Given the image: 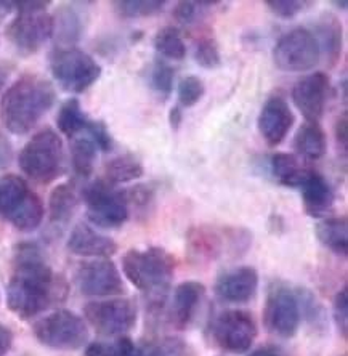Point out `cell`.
Masks as SVG:
<instances>
[{
    "mask_svg": "<svg viewBox=\"0 0 348 356\" xmlns=\"http://www.w3.org/2000/svg\"><path fill=\"white\" fill-rule=\"evenodd\" d=\"M79 291L90 297H114L125 292L118 266L109 259L84 261L76 273Z\"/></svg>",
    "mask_w": 348,
    "mask_h": 356,
    "instance_id": "obj_15",
    "label": "cell"
},
{
    "mask_svg": "<svg viewBox=\"0 0 348 356\" xmlns=\"http://www.w3.org/2000/svg\"><path fill=\"white\" fill-rule=\"evenodd\" d=\"M316 238L326 249L337 255L348 254V223L347 217H324L315 228Z\"/></svg>",
    "mask_w": 348,
    "mask_h": 356,
    "instance_id": "obj_25",
    "label": "cell"
},
{
    "mask_svg": "<svg viewBox=\"0 0 348 356\" xmlns=\"http://www.w3.org/2000/svg\"><path fill=\"white\" fill-rule=\"evenodd\" d=\"M205 294L204 284L198 281H184L173 291L172 303L168 308V324L177 331H183L189 326L201 305Z\"/></svg>",
    "mask_w": 348,
    "mask_h": 356,
    "instance_id": "obj_19",
    "label": "cell"
},
{
    "mask_svg": "<svg viewBox=\"0 0 348 356\" xmlns=\"http://www.w3.org/2000/svg\"><path fill=\"white\" fill-rule=\"evenodd\" d=\"M55 99V88L45 77L21 76L0 99V122L10 134L26 135L54 108Z\"/></svg>",
    "mask_w": 348,
    "mask_h": 356,
    "instance_id": "obj_2",
    "label": "cell"
},
{
    "mask_svg": "<svg viewBox=\"0 0 348 356\" xmlns=\"http://www.w3.org/2000/svg\"><path fill=\"white\" fill-rule=\"evenodd\" d=\"M79 206V193L72 183H63L52 191L49 199L50 220L56 225H65L72 218Z\"/></svg>",
    "mask_w": 348,
    "mask_h": 356,
    "instance_id": "obj_26",
    "label": "cell"
},
{
    "mask_svg": "<svg viewBox=\"0 0 348 356\" xmlns=\"http://www.w3.org/2000/svg\"><path fill=\"white\" fill-rule=\"evenodd\" d=\"M134 350V340L127 336H119L113 340H97L88 343L84 356H130Z\"/></svg>",
    "mask_w": 348,
    "mask_h": 356,
    "instance_id": "obj_34",
    "label": "cell"
},
{
    "mask_svg": "<svg viewBox=\"0 0 348 356\" xmlns=\"http://www.w3.org/2000/svg\"><path fill=\"white\" fill-rule=\"evenodd\" d=\"M98 148L90 137L74 138L71 143V162L72 169L79 177H90L97 162Z\"/></svg>",
    "mask_w": 348,
    "mask_h": 356,
    "instance_id": "obj_30",
    "label": "cell"
},
{
    "mask_svg": "<svg viewBox=\"0 0 348 356\" xmlns=\"http://www.w3.org/2000/svg\"><path fill=\"white\" fill-rule=\"evenodd\" d=\"M273 60L279 70L286 72H307L313 70L321 60V54L312 31L295 28L284 34L275 45Z\"/></svg>",
    "mask_w": 348,
    "mask_h": 356,
    "instance_id": "obj_14",
    "label": "cell"
},
{
    "mask_svg": "<svg viewBox=\"0 0 348 356\" xmlns=\"http://www.w3.org/2000/svg\"><path fill=\"white\" fill-rule=\"evenodd\" d=\"M155 49L166 60L182 61L187 56V44H184L180 29L175 26H166L157 31L155 35Z\"/></svg>",
    "mask_w": 348,
    "mask_h": 356,
    "instance_id": "obj_31",
    "label": "cell"
},
{
    "mask_svg": "<svg viewBox=\"0 0 348 356\" xmlns=\"http://www.w3.org/2000/svg\"><path fill=\"white\" fill-rule=\"evenodd\" d=\"M249 356H286L283 353L281 348L273 347V345H267V347L257 348L255 352H252Z\"/></svg>",
    "mask_w": 348,
    "mask_h": 356,
    "instance_id": "obj_46",
    "label": "cell"
},
{
    "mask_svg": "<svg viewBox=\"0 0 348 356\" xmlns=\"http://www.w3.org/2000/svg\"><path fill=\"white\" fill-rule=\"evenodd\" d=\"M82 197L88 220L100 228L116 229L129 220L130 207L125 191L116 190L106 180H95L84 188Z\"/></svg>",
    "mask_w": 348,
    "mask_h": 356,
    "instance_id": "obj_9",
    "label": "cell"
},
{
    "mask_svg": "<svg viewBox=\"0 0 348 356\" xmlns=\"http://www.w3.org/2000/svg\"><path fill=\"white\" fill-rule=\"evenodd\" d=\"M254 316L244 310H225L212 319L209 334L219 348L228 353L249 352L257 339Z\"/></svg>",
    "mask_w": 348,
    "mask_h": 356,
    "instance_id": "obj_12",
    "label": "cell"
},
{
    "mask_svg": "<svg viewBox=\"0 0 348 356\" xmlns=\"http://www.w3.org/2000/svg\"><path fill=\"white\" fill-rule=\"evenodd\" d=\"M63 140L55 130L37 132L19 151L18 164L23 174L37 183L54 181L63 169Z\"/></svg>",
    "mask_w": 348,
    "mask_h": 356,
    "instance_id": "obj_6",
    "label": "cell"
},
{
    "mask_svg": "<svg viewBox=\"0 0 348 356\" xmlns=\"http://www.w3.org/2000/svg\"><path fill=\"white\" fill-rule=\"evenodd\" d=\"M258 289V273L252 266H238L226 271L215 282V296L225 303H247Z\"/></svg>",
    "mask_w": 348,
    "mask_h": 356,
    "instance_id": "obj_18",
    "label": "cell"
},
{
    "mask_svg": "<svg viewBox=\"0 0 348 356\" xmlns=\"http://www.w3.org/2000/svg\"><path fill=\"white\" fill-rule=\"evenodd\" d=\"M164 7L166 2H159V0H122V2H114L116 13L125 19L155 17V15H159Z\"/></svg>",
    "mask_w": 348,
    "mask_h": 356,
    "instance_id": "obj_32",
    "label": "cell"
},
{
    "mask_svg": "<svg viewBox=\"0 0 348 356\" xmlns=\"http://www.w3.org/2000/svg\"><path fill=\"white\" fill-rule=\"evenodd\" d=\"M294 149L297 156L307 161H319L328 151V138L324 130L316 122L300 125L294 137Z\"/></svg>",
    "mask_w": 348,
    "mask_h": 356,
    "instance_id": "obj_23",
    "label": "cell"
},
{
    "mask_svg": "<svg viewBox=\"0 0 348 356\" xmlns=\"http://www.w3.org/2000/svg\"><path fill=\"white\" fill-rule=\"evenodd\" d=\"M42 199L31 190L24 178L7 174L0 177V217L19 232H34L44 220Z\"/></svg>",
    "mask_w": 348,
    "mask_h": 356,
    "instance_id": "obj_5",
    "label": "cell"
},
{
    "mask_svg": "<svg viewBox=\"0 0 348 356\" xmlns=\"http://www.w3.org/2000/svg\"><path fill=\"white\" fill-rule=\"evenodd\" d=\"M84 315L98 334L104 337H119L135 327L139 310L132 298L114 297L87 303Z\"/></svg>",
    "mask_w": 348,
    "mask_h": 356,
    "instance_id": "obj_13",
    "label": "cell"
},
{
    "mask_svg": "<svg viewBox=\"0 0 348 356\" xmlns=\"http://www.w3.org/2000/svg\"><path fill=\"white\" fill-rule=\"evenodd\" d=\"M294 120V113L286 99L283 97H270L258 114L257 127L265 143L275 148L291 132Z\"/></svg>",
    "mask_w": 348,
    "mask_h": 356,
    "instance_id": "obj_17",
    "label": "cell"
},
{
    "mask_svg": "<svg viewBox=\"0 0 348 356\" xmlns=\"http://www.w3.org/2000/svg\"><path fill=\"white\" fill-rule=\"evenodd\" d=\"M13 159V146L7 137L0 134V170L7 169Z\"/></svg>",
    "mask_w": 348,
    "mask_h": 356,
    "instance_id": "obj_43",
    "label": "cell"
},
{
    "mask_svg": "<svg viewBox=\"0 0 348 356\" xmlns=\"http://www.w3.org/2000/svg\"><path fill=\"white\" fill-rule=\"evenodd\" d=\"M50 71L63 90L82 93L102 76V66L76 47H58L50 55Z\"/></svg>",
    "mask_w": 348,
    "mask_h": 356,
    "instance_id": "obj_8",
    "label": "cell"
},
{
    "mask_svg": "<svg viewBox=\"0 0 348 356\" xmlns=\"http://www.w3.org/2000/svg\"><path fill=\"white\" fill-rule=\"evenodd\" d=\"M68 286L50 268L35 244H21L13 259V273L7 286V305L21 319L35 318L60 303Z\"/></svg>",
    "mask_w": 348,
    "mask_h": 356,
    "instance_id": "obj_1",
    "label": "cell"
},
{
    "mask_svg": "<svg viewBox=\"0 0 348 356\" xmlns=\"http://www.w3.org/2000/svg\"><path fill=\"white\" fill-rule=\"evenodd\" d=\"M33 332L42 345L65 352L82 348L88 340L87 323L70 310H56L40 318Z\"/></svg>",
    "mask_w": 348,
    "mask_h": 356,
    "instance_id": "obj_10",
    "label": "cell"
},
{
    "mask_svg": "<svg viewBox=\"0 0 348 356\" xmlns=\"http://www.w3.org/2000/svg\"><path fill=\"white\" fill-rule=\"evenodd\" d=\"M173 79H175V71L167 61H155L150 71V86L152 92H156L162 99H167L173 90Z\"/></svg>",
    "mask_w": 348,
    "mask_h": 356,
    "instance_id": "obj_35",
    "label": "cell"
},
{
    "mask_svg": "<svg viewBox=\"0 0 348 356\" xmlns=\"http://www.w3.org/2000/svg\"><path fill=\"white\" fill-rule=\"evenodd\" d=\"M217 3L219 2H178L173 8V18L183 26L194 24L207 12V8H212Z\"/></svg>",
    "mask_w": 348,
    "mask_h": 356,
    "instance_id": "obj_38",
    "label": "cell"
},
{
    "mask_svg": "<svg viewBox=\"0 0 348 356\" xmlns=\"http://www.w3.org/2000/svg\"><path fill=\"white\" fill-rule=\"evenodd\" d=\"M263 323L268 331L278 337H294L302 323L297 289L281 281L271 282L263 307Z\"/></svg>",
    "mask_w": 348,
    "mask_h": 356,
    "instance_id": "obj_11",
    "label": "cell"
},
{
    "mask_svg": "<svg viewBox=\"0 0 348 356\" xmlns=\"http://www.w3.org/2000/svg\"><path fill=\"white\" fill-rule=\"evenodd\" d=\"M334 5L335 7H339V8H347V2H334Z\"/></svg>",
    "mask_w": 348,
    "mask_h": 356,
    "instance_id": "obj_48",
    "label": "cell"
},
{
    "mask_svg": "<svg viewBox=\"0 0 348 356\" xmlns=\"http://www.w3.org/2000/svg\"><path fill=\"white\" fill-rule=\"evenodd\" d=\"M299 190L302 191L303 209L310 217H326L331 212L335 195L329 181L319 172L313 170Z\"/></svg>",
    "mask_w": 348,
    "mask_h": 356,
    "instance_id": "obj_22",
    "label": "cell"
},
{
    "mask_svg": "<svg viewBox=\"0 0 348 356\" xmlns=\"http://www.w3.org/2000/svg\"><path fill=\"white\" fill-rule=\"evenodd\" d=\"M265 5L278 18L292 19L307 8L313 7V2H307V0H268Z\"/></svg>",
    "mask_w": 348,
    "mask_h": 356,
    "instance_id": "obj_39",
    "label": "cell"
},
{
    "mask_svg": "<svg viewBox=\"0 0 348 356\" xmlns=\"http://www.w3.org/2000/svg\"><path fill=\"white\" fill-rule=\"evenodd\" d=\"M86 130L98 149L104 151V153H109L113 149L114 141L113 137H111L106 124L102 122V120H88Z\"/></svg>",
    "mask_w": 348,
    "mask_h": 356,
    "instance_id": "obj_41",
    "label": "cell"
},
{
    "mask_svg": "<svg viewBox=\"0 0 348 356\" xmlns=\"http://www.w3.org/2000/svg\"><path fill=\"white\" fill-rule=\"evenodd\" d=\"M87 124L88 118L84 113L79 99L71 98L61 104L56 116V125L63 135H66L68 138H74L79 132L87 129Z\"/></svg>",
    "mask_w": 348,
    "mask_h": 356,
    "instance_id": "obj_29",
    "label": "cell"
},
{
    "mask_svg": "<svg viewBox=\"0 0 348 356\" xmlns=\"http://www.w3.org/2000/svg\"><path fill=\"white\" fill-rule=\"evenodd\" d=\"M54 35L60 44H63V47H72L74 42L81 39L84 23L81 13H77L76 8H60L56 17H54Z\"/></svg>",
    "mask_w": 348,
    "mask_h": 356,
    "instance_id": "obj_28",
    "label": "cell"
},
{
    "mask_svg": "<svg viewBox=\"0 0 348 356\" xmlns=\"http://www.w3.org/2000/svg\"><path fill=\"white\" fill-rule=\"evenodd\" d=\"M13 343V334L5 324L0 323V356H7Z\"/></svg>",
    "mask_w": 348,
    "mask_h": 356,
    "instance_id": "obj_44",
    "label": "cell"
},
{
    "mask_svg": "<svg viewBox=\"0 0 348 356\" xmlns=\"http://www.w3.org/2000/svg\"><path fill=\"white\" fill-rule=\"evenodd\" d=\"M316 44L319 47L321 56L332 67L340 60L342 47H344V31L339 18L332 13L321 15L315 23V33L312 31Z\"/></svg>",
    "mask_w": 348,
    "mask_h": 356,
    "instance_id": "obj_21",
    "label": "cell"
},
{
    "mask_svg": "<svg viewBox=\"0 0 348 356\" xmlns=\"http://www.w3.org/2000/svg\"><path fill=\"white\" fill-rule=\"evenodd\" d=\"M252 244V234L244 228L217 229L209 225L193 227L187 234L188 254L198 261H212L225 252L244 254Z\"/></svg>",
    "mask_w": 348,
    "mask_h": 356,
    "instance_id": "obj_7",
    "label": "cell"
},
{
    "mask_svg": "<svg viewBox=\"0 0 348 356\" xmlns=\"http://www.w3.org/2000/svg\"><path fill=\"white\" fill-rule=\"evenodd\" d=\"M130 356H189L188 345L178 337H162L134 350Z\"/></svg>",
    "mask_w": 348,
    "mask_h": 356,
    "instance_id": "obj_33",
    "label": "cell"
},
{
    "mask_svg": "<svg viewBox=\"0 0 348 356\" xmlns=\"http://www.w3.org/2000/svg\"><path fill=\"white\" fill-rule=\"evenodd\" d=\"M194 60L204 70H215L221 65V55L219 50V44L210 35L199 38L194 50Z\"/></svg>",
    "mask_w": 348,
    "mask_h": 356,
    "instance_id": "obj_36",
    "label": "cell"
},
{
    "mask_svg": "<svg viewBox=\"0 0 348 356\" xmlns=\"http://www.w3.org/2000/svg\"><path fill=\"white\" fill-rule=\"evenodd\" d=\"M143 164L134 154H120L118 158L111 159L104 167V180L109 181L111 185L134 181L136 178L143 177Z\"/></svg>",
    "mask_w": 348,
    "mask_h": 356,
    "instance_id": "obj_27",
    "label": "cell"
},
{
    "mask_svg": "<svg viewBox=\"0 0 348 356\" xmlns=\"http://www.w3.org/2000/svg\"><path fill=\"white\" fill-rule=\"evenodd\" d=\"M331 81L329 76L323 71H316L295 83L292 88V99L307 122L319 124L326 111V104L329 99Z\"/></svg>",
    "mask_w": 348,
    "mask_h": 356,
    "instance_id": "obj_16",
    "label": "cell"
},
{
    "mask_svg": "<svg viewBox=\"0 0 348 356\" xmlns=\"http://www.w3.org/2000/svg\"><path fill=\"white\" fill-rule=\"evenodd\" d=\"M271 174L281 185L287 188H300L312 175L315 169L305 165L295 154L276 153L271 158Z\"/></svg>",
    "mask_w": 348,
    "mask_h": 356,
    "instance_id": "obj_24",
    "label": "cell"
},
{
    "mask_svg": "<svg viewBox=\"0 0 348 356\" xmlns=\"http://www.w3.org/2000/svg\"><path fill=\"white\" fill-rule=\"evenodd\" d=\"M182 119H183V113H182V108L180 106H173L171 109V114H168V122H171L172 129H178L182 124Z\"/></svg>",
    "mask_w": 348,
    "mask_h": 356,
    "instance_id": "obj_47",
    "label": "cell"
},
{
    "mask_svg": "<svg viewBox=\"0 0 348 356\" xmlns=\"http://www.w3.org/2000/svg\"><path fill=\"white\" fill-rule=\"evenodd\" d=\"M13 70H15V66L12 65V63L7 60H0V92H2V88L7 86V82L10 79V76H12Z\"/></svg>",
    "mask_w": 348,
    "mask_h": 356,
    "instance_id": "obj_45",
    "label": "cell"
},
{
    "mask_svg": "<svg viewBox=\"0 0 348 356\" xmlns=\"http://www.w3.org/2000/svg\"><path fill=\"white\" fill-rule=\"evenodd\" d=\"M332 313H334V321H335L337 329H339L342 336L347 337V331H348V287L347 286L342 287V289L335 294Z\"/></svg>",
    "mask_w": 348,
    "mask_h": 356,
    "instance_id": "obj_40",
    "label": "cell"
},
{
    "mask_svg": "<svg viewBox=\"0 0 348 356\" xmlns=\"http://www.w3.org/2000/svg\"><path fill=\"white\" fill-rule=\"evenodd\" d=\"M50 2H17L18 15L5 29V35L15 49L23 55L39 51L45 42L54 38V17L47 13Z\"/></svg>",
    "mask_w": 348,
    "mask_h": 356,
    "instance_id": "obj_4",
    "label": "cell"
},
{
    "mask_svg": "<svg viewBox=\"0 0 348 356\" xmlns=\"http://www.w3.org/2000/svg\"><path fill=\"white\" fill-rule=\"evenodd\" d=\"M205 93L204 82L196 76H187L178 83V102L183 108H191L201 102Z\"/></svg>",
    "mask_w": 348,
    "mask_h": 356,
    "instance_id": "obj_37",
    "label": "cell"
},
{
    "mask_svg": "<svg viewBox=\"0 0 348 356\" xmlns=\"http://www.w3.org/2000/svg\"><path fill=\"white\" fill-rule=\"evenodd\" d=\"M68 249L81 257L109 259L118 252V244L109 236H104L87 223H79L68 239Z\"/></svg>",
    "mask_w": 348,
    "mask_h": 356,
    "instance_id": "obj_20",
    "label": "cell"
},
{
    "mask_svg": "<svg viewBox=\"0 0 348 356\" xmlns=\"http://www.w3.org/2000/svg\"><path fill=\"white\" fill-rule=\"evenodd\" d=\"M175 259L162 248L130 249L122 257V271L136 289L162 307L175 275Z\"/></svg>",
    "mask_w": 348,
    "mask_h": 356,
    "instance_id": "obj_3",
    "label": "cell"
},
{
    "mask_svg": "<svg viewBox=\"0 0 348 356\" xmlns=\"http://www.w3.org/2000/svg\"><path fill=\"white\" fill-rule=\"evenodd\" d=\"M334 134H335L337 143H339V146H342V149H344V153H345V151H347V137H348V118H347V113H342L340 116H339V119L335 120Z\"/></svg>",
    "mask_w": 348,
    "mask_h": 356,
    "instance_id": "obj_42",
    "label": "cell"
}]
</instances>
